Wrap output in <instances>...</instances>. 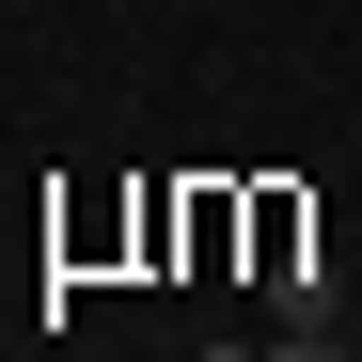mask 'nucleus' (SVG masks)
Returning <instances> with one entry per match:
<instances>
[{
  "instance_id": "obj_1",
  "label": "nucleus",
  "mask_w": 362,
  "mask_h": 362,
  "mask_svg": "<svg viewBox=\"0 0 362 362\" xmlns=\"http://www.w3.org/2000/svg\"><path fill=\"white\" fill-rule=\"evenodd\" d=\"M268 299H284V331H331V315H346V284H331V252H299V268H268Z\"/></svg>"
},
{
  "instance_id": "obj_2",
  "label": "nucleus",
  "mask_w": 362,
  "mask_h": 362,
  "mask_svg": "<svg viewBox=\"0 0 362 362\" xmlns=\"http://www.w3.org/2000/svg\"><path fill=\"white\" fill-rule=\"evenodd\" d=\"M268 362H346V346H331V331H284V346H268Z\"/></svg>"
},
{
  "instance_id": "obj_3",
  "label": "nucleus",
  "mask_w": 362,
  "mask_h": 362,
  "mask_svg": "<svg viewBox=\"0 0 362 362\" xmlns=\"http://www.w3.org/2000/svg\"><path fill=\"white\" fill-rule=\"evenodd\" d=\"M205 362H236V346H205Z\"/></svg>"
}]
</instances>
